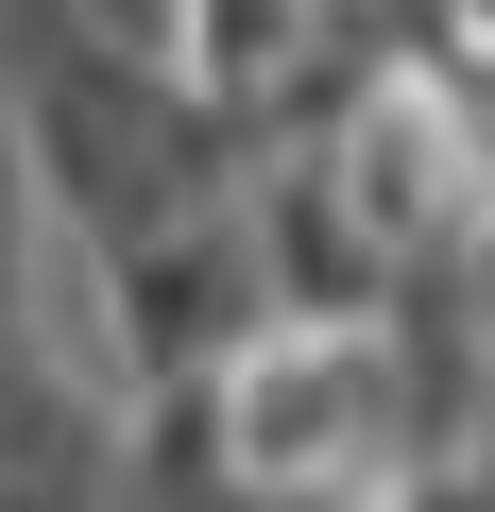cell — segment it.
<instances>
[{"mask_svg": "<svg viewBox=\"0 0 495 512\" xmlns=\"http://www.w3.org/2000/svg\"><path fill=\"white\" fill-rule=\"evenodd\" d=\"M0 512H120V410H69V376H0Z\"/></svg>", "mask_w": 495, "mask_h": 512, "instance_id": "1", "label": "cell"}]
</instances>
